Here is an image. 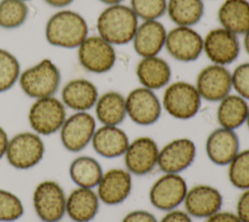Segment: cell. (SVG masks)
<instances>
[{
	"instance_id": "cell-1",
	"label": "cell",
	"mask_w": 249,
	"mask_h": 222,
	"mask_svg": "<svg viewBox=\"0 0 249 222\" xmlns=\"http://www.w3.org/2000/svg\"><path fill=\"white\" fill-rule=\"evenodd\" d=\"M139 19L129 6L115 4L107 6L97 17V35L113 46L131 43Z\"/></svg>"
},
{
	"instance_id": "cell-2",
	"label": "cell",
	"mask_w": 249,
	"mask_h": 222,
	"mask_svg": "<svg viewBox=\"0 0 249 222\" xmlns=\"http://www.w3.org/2000/svg\"><path fill=\"white\" fill-rule=\"evenodd\" d=\"M89 36L86 18L71 10H61L47 21L45 37L49 44L64 49L78 48Z\"/></svg>"
},
{
	"instance_id": "cell-3",
	"label": "cell",
	"mask_w": 249,
	"mask_h": 222,
	"mask_svg": "<svg viewBox=\"0 0 249 222\" xmlns=\"http://www.w3.org/2000/svg\"><path fill=\"white\" fill-rule=\"evenodd\" d=\"M60 82V71L50 58H43L21 71L18 81L22 92L33 99L53 96Z\"/></svg>"
},
{
	"instance_id": "cell-4",
	"label": "cell",
	"mask_w": 249,
	"mask_h": 222,
	"mask_svg": "<svg viewBox=\"0 0 249 222\" xmlns=\"http://www.w3.org/2000/svg\"><path fill=\"white\" fill-rule=\"evenodd\" d=\"M162 109L177 120H190L199 111L201 97L195 86L187 81L169 83L160 99Z\"/></svg>"
},
{
	"instance_id": "cell-5",
	"label": "cell",
	"mask_w": 249,
	"mask_h": 222,
	"mask_svg": "<svg viewBox=\"0 0 249 222\" xmlns=\"http://www.w3.org/2000/svg\"><path fill=\"white\" fill-rule=\"evenodd\" d=\"M45 143L38 133L22 131L9 139L5 158L16 169L26 170L36 166L44 158Z\"/></svg>"
},
{
	"instance_id": "cell-6",
	"label": "cell",
	"mask_w": 249,
	"mask_h": 222,
	"mask_svg": "<svg viewBox=\"0 0 249 222\" xmlns=\"http://www.w3.org/2000/svg\"><path fill=\"white\" fill-rule=\"evenodd\" d=\"M66 117L65 105L54 95L35 99L28 111L29 126L39 135L59 131Z\"/></svg>"
},
{
	"instance_id": "cell-7",
	"label": "cell",
	"mask_w": 249,
	"mask_h": 222,
	"mask_svg": "<svg viewBox=\"0 0 249 222\" xmlns=\"http://www.w3.org/2000/svg\"><path fill=\"white\" fill-rule=\"evenodd\" d=\"M66 197L58 182H39L32 194V204L38 218L43 222H59L66 214Z\"/></svg>"
},
{
	"instance_id": "cell-8",
	"label": "cell",
	"mask_w": 249,
	"mask_h": 222,
	"mask_svg": "<svg viewBox=\"0 0 249 222\" xmlns=\"http://www.w3.org/2000/svg\"><path fill=\"white\" fill-rule=\"evenodd\" d=\"M77 49L78 60L89 72L103 74L110 71L116 63L115 46L99 35L88 36Z\"/></svg>"
},
{
	"instance_id": "cell-9",
	"label": "cell",
	"mask_w": 249,
	"mask_h": 222,
	"mask_svg": "<svg viewBox=\"0 0 249 222\" xmlns=\"http://www.w3.org/2000/svg\"><path fill=\"white\" fill-rule=\"evenodd\" d=\"M188 185L179 173H163L154 181L149 190L151 204L161 211L178 208L185 200Z\"/></svg>"
},
{
	"instance_id": "cell-10",
	"label": "cell",
	"mask_w": 249,
	"mask_h": 222,
	"mask_svg": "<svg viewBox=\"0 0 249 222\" xmlns=\"http://www.w3.org/2000/svg\"><path fill=\"white\" fill-rule=\"evenodd\" d=\"M95 130L94 116L89 112H74L66 117L59 130L61 144L69 152H81L90 144Z\"/></svg>"
},
{
	"instance_id": "cell-11",
	"label": "cell",
	"mask_w": 249,
	"mask_h": 222,
	"mask_svg": "<svg viewBox=\"0 0 249 222\" xmlns=\"http://www.w3.org/2000/svg\"><path fill=\"white\" fill-rule=\"evenodd\" d=\"M164 49L180 62H193L203 53V37L191 26H177L167 30Z\"/></svg>"
},
{
	"instance_id": "cell-12",
	"label": "cell",
	"mask_w": 249,
	"mask_h": 222,
	"mask_svg": "<svg viewBox=\"0 0 249 222\" xmlns=\"http://www.w3.org/2000/svg\"><path fill=\"white\" fill-rule=\"evenodd\" d=\"M126 116L138 126H151L162 112L161 101L155 92L142 86L131 90L125 96Z\"/></svg>"
},
{
	"instance_id": "cell-13",
	"label": "cell",
	"mask_w": 249,
	"mask_h": 222,
	"mask_svg": "<svg viewBox=\"0 0 249 222\" xmlns=\"http://www.w3.org/2000/svg\"><path fill=\"white\" fill-rule=\"evenodd\" d=\"M203 53L211 63L228 66L237 59L240 41L237 35L219 26L203 37Z\"/></svg>"
},
{
	"instance_id": "cell-14",
	"label": "cell",
	"mask_w": 249,
	"mask_h": 222,
	"mask_svg": "<svg viewBox=\"0 0 249 222\" xmlns=\"http://www.w3.org/2000/svg\"><path fill=\"white\" fill-rule=\"evenodd\" d=\"M160 147L154 138L139 136L129 142L124 154L125 169L136 176L147 175L158 166Z\"/></svg>"
},
{
	"instance_id": "cell-15",
	"label": "cell",
	"mask_w": 249,
	"mask_h": 222,
	"mask_svg": "<svg viewBox=\"0 0 249 222\" xmlns=\"http://www.w3.org/2000/svg\"><path fill=\"white\" fill-rule=\"evenodd\" d=\"M195 86L201 99L219 102L232 91L231 71L227 66L211 63L198 72Z\"/></svg>"
},
{
	"instance_id": "cell-16",
	"label": "cell",
	"mask_w": 249,
	"mask_h": 222,
	"mask_svg": "<svg viewBox=\"0 0 249 222\" xmlns=\"http://www.w3.org/2000/svg\"><path fill=\"white\" fill-rule=\"evenodd\" d=\"M196 156V146L191 138H174L160 148L158 167L163 173L180 174L193 165Z\"/></svg>"
},
{
	"instance_id": "cell-17",
	"label": "cell",
	"mask_w": 249,
	"mask_h": 222,
	"mask_svg": "<svg viewBox=\"0 0 249 222\" xmlns=\"http://www.w3.org/2000/svg\"><path fill=\"white\" fill-rule=\"evenodd\" d=\"M183 204L191 217L206 219L221 210L223 195L212 185L196 184L188 189Z\"/></svg>"
},
{
	"instance_id": "cell-18",
	"label": "cell",
	"mask_w": 249,
	"mask_h": 222,
	"mask_svg": "<svg viewBox=\"0 0 249 222\" xmlns=\"http://www.w3.org/2000/svg\"><path fill=\"white\" fill-rule=\"evenodd\" d=\"M132 189V175L121 167H113L103 172L96 186L100 203L107 205H118L124 203Z\"/></svg>"
},
{
	"instance_id": "cell-19",
	"label": "cell",
	"mask_w": 249,
	"mask_h": 222,
	"mask_svg": "<svg viewBox=\"0 0 249 222\" xmlns=\"http://www.w3.org/2000/svg\"><path fill=\"white\" fill-rule=\"evenodd\" d=\"M239 144L235 130L219 127L208 134L205 141V153L214 165L228 166L239 152Z\"/></svg>"
},
{
	"instance_id": "cell-20",
	"label": "cell",
	"mask_w": 249,
	"mask_h": 222,
	"mask_svg": "<svg viewBox=\"0 0 249 222\" xmlns=\"http://www.w3.org/2000/svg\"><path fill=\"white\" fill-rule=\"evenodd\" d=\"M167 30L160 20L139 22L131 44L140 57L159 56L164 49Z\"/></svg>"
},
{
	"instance_id": "cell-21",
	"label": "cell",
	"mask_w": 249,
	"mask_h": 222,
	"mask_svg": "<svg viewBox=\"0 0 249 222\" xmlns=\"http://www.w3.org/2000/svg\"><path fill=\"white\" fill-rule=\"evenodd\" d=\"M98 96L96 86L84 78L68 81L61 91V101L74 112H89L94 107Z\"/></svg>"
},
{
	"instance_id": "cell-22",
	"label": "cell",
	"mask_w": 249,
	"mask_h": 222,
	"mask_svg": "<svg viewBox=\"0 0 249 222\" xmlns=\"http://www.w3.org/2000/svg\"><path fill=\"white\" fill-rule=\"evenodd\" d=\"M130 140L126 132L119 126L96 128L91 139V146L96 154L106 159L124 156Z\"/></svg>"
},
{
	"instance_id": "cell-23",
	"label": "cell",
	"mask_w": 249,
	"mask_h": 222,
	"mask_svg": "<svg viewBox=\"0 0 249 222\" xmlns=\"http://www.w3.org/2000/svg\"><path fill=\"white\" fill-rule=\"evenodd\" d=\"M135 74L142 87L157 91L170 83L171 67L159 56L141 57L135 67Z\"/></svg>"
},
{
	"instance_id": "cell-24",
	"label": "cell",
	"mask_w": 249,
	"mask_h": 222,
	"mask_svg": "<svg viewBox=\"0 0 249 222\" xmlns=\"http://www.w3.org/2000/svg\"><path fill=\"white\" fill-rule=\"evenodd\" d=\"M99 205L94 189L76 187L66 197V214L74 222H90L97 215Z\"/></svg>"
},
{
	"instance_id": "cell-25",
	"label": "cell",
	"mask_w": 249,
	"mask_h": 222,
	"mask_svg": "<svg viewBox=\"0 0 249 222\" xmlns=\"http://www.w3.org/2000/svg\"><path fill=\"white\" fill-rule=\"evenodd\" d=\"M220 26L237 36L249 30V1L224 0L217 13Z\"/></svg>"
},
{
	"instance_id": "cell-26",
	"label": "cell",
	"mask_w": 249,
	"mask_h": 222,
	"mask_svg": "<svg viewBox=\"0 0 249 222\" xmlns=\"http://www.w3.org/2000/svg\"><path fill=\"white\" fill-rule=\"evenodd\" d=\"M93 108L95 119L104 126H120L127 117L125 96L117 91L100 94Z\"/></svg>"
},
{
	"instance_id": "cell-27",
	"label": "cell",
	"mask_w": 249,
	"mask_h": 222,
	"mask_svg": "<svg viewBox=\"0 0 249 222\" xmlns=\"http://www.w3.org/2000/svg\"><path fill=\"white\" fill-rule=\"evenodd\" d=\"M216 117L219 127L235 130L246 122L249 103L237 93H230L218 102Z\"/></svg>"
},
{
	"instance_id": "cell-28",
	"label": "cell",
	"mask_w": 249,
	"mask_h": 222,
	"mask_svg": "<svg viewBox=\"0 0 249 222\" xmlns=\"http://www.w3.org/2000/svg\"><path fill=\"white\" fill-rule=\"evenodd\" d=\"M103 172L100 163L90 156H79L69 166V176L77 187L96 188Z\"/></svg>"
},
{
	"instance_id": "cell-29",
	"label": "cell",
	"mask_w": 249,
	"mask_h": 222,
	"mask_svg": "<svg viewBox=\"0 0 249 222\" xmlns=\"http://www.w3.org/2000/svg\"><path fill=\"white\" fill-rule=\"evenodd\" d=\"M166 14L177 26L193 27L204 14L203 0H167Z\"/></svg>"
},
{
	"instance_id": "cell-30",
	"label": "cell",
	"mask_w": 249,
	"mask_h": 222,
	"mask_svg": "<svg viewBox=\"0 0 249 222\" xmlns=\"http://www.w3.org/2000/svg\"><path fill=\"white\" fill-rule=\"evenodd\" d=\"M29 9L21 0L0 1V27L15 29L21 26L27 19Z\"/></svg>"
},
{
	"instance_id": "cell-31",
	"label": "cell",
	"mask_w": 249,
	"mask_h": 222,
	"mask_svg": "<svg viewBox=\"0 0 249 222\" xmlns=\"http://www.w3.org/2000/svg\"><path fill=\"white\" fill-rule=\"evenodd\" d=\"M228 178L234 188L249 189V149L239 150L228 165Z\"/></svg>"
},
{
	"instance_id": "cell-32",
	"label": "cell",
	"mask_w": 249,
	"mask_h": 222,
	"mask_svg": "<svg viewBox=\"0 0 249 222\" xmlns=\"http://www.w3.org/2000/svg\"><path fill=\"white\" fill-rule=\"evenodd\" d=\"M20 64L11 52L0 48V92L12 89L18 81Z\"/></svg>"
},
{
	"instance_id": "cell-33",
	"label": "cell",
	"mask_w": 249,
	"mask_h": 222,
	"mask_svg": "<svg viewBox=\"0 0 249 222\" xmlns=\"http://www.w3.org/2000/svg\"><path fill=\"white\" fill-rule=\"evenodd\" d=\"M129 7L139 20H160L166 14L167 0H130Z\"/></svg>"
},
{
	"instance_id": "cell-34",
	"label": "cell",
	"mask_w": 249,
	"mask_h": 222,
	"mask_svg": "<svg viewBox=\"0 0 249 222\" xmlns=\"http://www.w3.org/2000/svg\"><path fill=\"white\" fill-rule=\"evenodd\" d=\"M24 214V205L15 193L0 188V222H14Z\"/></svg>"
},
{
	"instance_id": "cell-35",
	"label": "cell",
	"mask_w": 249,
	"mask_h": 222,
	"mask_svg": "<svg viewBox=\"0 0 249 222\" xmlns=\"http://www.w3.org/2000/svg\"><path fill=\"white\" fill-rule=\"evenodd\" d=\"M231 83L235 93L249 101V62L240 63L231 71Z\"/></svg>"
},
{
	"instance_id": "cell-36",
	"label": "cell",
	"mask_w": 249,
	"mask_h": 222,
	"mask_svg": "<svg viewBox=\"0 0 249 222\" xmlns=\"http://www.w3.org/2000/svg\"><path fill=\"white\" fill-rule=\"evenodd\" d=\"M235 213L241 222H249V189L243 190L238 197Z\"/></svg>"
},
{
	"instance_id": "cell-37",
	"label": "cell",
	"mask_w": 249,
	"mask_h": 222,
	"mask_svg": "<svg viewBox=\"0 0 249 222\" xmlns=\"http://www.w3.org/2000/svg\"><path fill=\"white\" fill-rule=\"evenodd\" d=\"M122 222H159L156 216L144 209H135L126 213Z\"/></svg>"
},
{
	"instance_id": "cell-38",
	"label": "cell",
	"mask_w": 249,
	"mask_h": 222,
	"mask_svg": "<svg viewBox=\"0 0 249 222\" xmlns=\"http://www.w3.org/2000/svg\"><path fill=\"white\" fill-rule=\"evenodd\" d=\"M159 222H193V220L185 210L175 208L166 211Z\"/></svg>"
},
{
	"instance_id": "cell-39",
	"label": "cell",
	"mask_w": 249,
	"mask_h": 222,
	"mask_svg": "<svg viewBox=\"0 0 249 222\" xmlns=\"http://www.w3.org/2000/svg\"><path fill=\"white\" fill-rule=\"evenodd\" d=\"M205 222H241L235 212L219 210L213 215L206 218Z\"/></svg>"
},
{
	"instance_id": "cell-40",
	"label": "cell",
	"mask_w": 249,
	"mask_h": 222,
	"mask_svg": "<svg viewBox=\"0 0 249 222\" xmlns=\"http://www.w3.org/2000/svg\"><path fill=\"white\" fill-rule=\"evenodd\" d=\"M9 136L7 131L3 127L0 126V160L5 157L8 143H9Z\"/></svg>"
},
{
	"instance_id": "cell-41",
	"label": "cell",
	"mask_w": 249,
	"mask_h": 222,
	"mask_svg": "<svg viewBox=\"0 0 249 222\" xmlns=\"http://www.w3.org/2000/svg\"><path fill=\"white\" fill-rule=\"evenodd\" d=\"M48 5L53 8H63L70 5L74 0H44Z\"/></svg>"
},
{
	"instance_id": "cell-42",
	"label": "cell",
	"mask_w": 249,
	"mask_h": 222,
	"mask_svg": "<svg viewBox=\"0 0 249 222\" xmlns=\"http://www.w3.org/2000/svg\"><path fill=\"white\" fill-rule=\"evenodd\" d=\"M243 47L246 54L249 56V30L243 35Z\"/></svg>"
},
{
	"instance_id": "cell-43",
	"label": "cell",
	"mask_w": 249,
	"mask_h": 222,
	"mask_svg": "<svg viewBox=\"0 0 249 222\" xmlns=\"http://www.w3.org/2000/svg\"><path fill=\"white\" fill-rule=\"evenodd\" d=\"M99 1L109 6V5H115V4H122L124 0H99Z\"/></svg>"
},
{
	"instance_id": "cell-44",
	"label": "cell",
	"mask_w": 249,
	"mask_h": 222,
	"mask_svg": "<svg viewBox=\"0 0 249 222\" xmlns=\"http://www.w3.org/2000/svg\"><path fill=\"white\" fill-rule=\"evenodd\" d=\"M245 124L247 125V128H248V130H249V110H248V115H247V119H246Z\"/></svg>"
},
{
	"instance_id": "cell-45",
	"label": "cell",
	"mask_w": 249,
	"mask_h": 222,
	"mask_svg": "<svg viewBox=\"0 0 249 222\" xmlns=\"http://www.w3.org/2000/svg\"><path fill=\"white\" fill-rule=\"evenodd\" d=\"M21 1H24V2H26V1H29V0H21Z\"/></svg>"
}]
</instances>
